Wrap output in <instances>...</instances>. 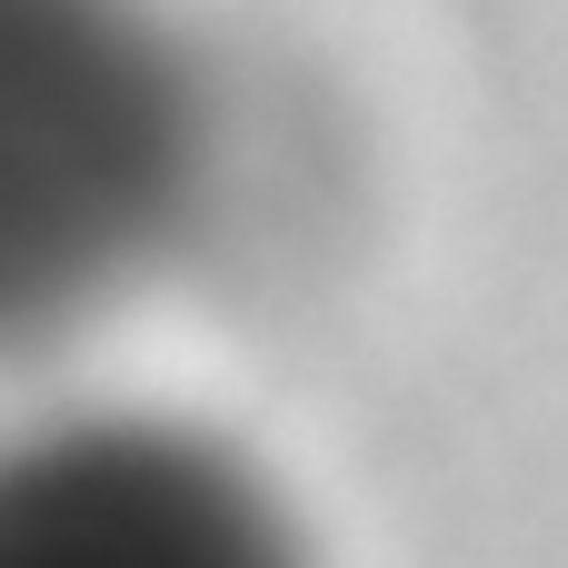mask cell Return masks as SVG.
<instances>
[{
	"instance_id": "2",
	"label": "cell",
	"mask_w": 568,
	"mask_h": 568,
	"mask_svg": "<svg viewBox=\"0 0 568 568\" xmlns=\"http://www.w3.org/2000/svg\"><path fill=\"white\" fill-rule=\"evenodd\" d=\"M0 568H310L280 499L200 429L80 409L0 439Z\"/></svg>"
},
{
	"instance_id": "1",
	"label": "cell",
	"mask_w": 568,
	"mask_h": 568,
	"mask_svg": "<svg viewBox=\"0 0 568 568\" xmlns=\"http://www.w3.org/2000/svg\"><path fill=\"white\" fill-rule=\"evenodd\" d=\"M200 80L150 0H0V359L150 280L200 190Z\"/></svg>"
}]
</instances>
